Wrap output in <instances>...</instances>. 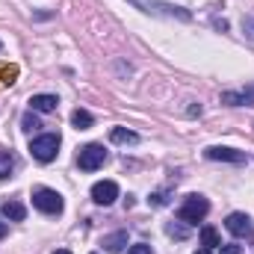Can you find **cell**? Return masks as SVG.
<instances>
[{"label": "cell", "instance_id": "12", "mask_svg": "<svg viewBox=\"0 0 254 254\" xmlns=\"http://www.w3.org/2000/svg\"><path fill=\"white\" fill-rule=\"evenodd\" d=\"M101 246H104V249H107V252H122V249H125L127 246V231H116V234H110V237H104V240H101Z\"/></svg>", "mask_w": 254, "mask_h": 254}, {"label": "cell", "instance_id": "1", "mask_svg": "<svg viewBox=\"0 0 254 254\" xmlns=\"http://www.w3.org/2000/svg\"><path fill=\"white\" fill-rule=\"evenodd\" d=\"M207 213H210V201H207L204 195H187L184 204L178 207V219H181L184 225H198V222H204Z\"/></svg>", "mask_w": 254, "mask_h": 254}, {"label": "cell", "instance_id": "5", "mask_svg": "<svg viewBox=\"0 0 254 254\" xmlns=\"http://www.w3.org/2000/svg\"><path fill=\"white\" fill-rule=\"evenodd\" d=\"M116 198H119V184L116 181H98L92 187V201L101 204V207H110Z\"/></svg>", "mask_w": 254, "mask_h": 254}, {"label": "cell", "instance_id": "26", "mask_svg": "<svg viewBox=\"0 0 254 254\" xmlns=\"http://www.w3.org/2000/svg\"><path fill=\"white\" fill-rule=\"evenodd\" d=\"M0 51H3V42H0Z\"/></svg>", "mask_w": 254, "mask_h": 254}, {"label": "cell", "instance_id": "23", "mask_svg": "<svg viewBox=\"0 0 254 254\" xmlns=\"http://www.w3.org/2000/svg\"><path fill=\"white\" fill-rule=\"evenodd\" d=\"M6 234H9V225H6V222H0V240H3Z\"/></svg>", "mask_w": 254, "mask_h": 254}, {"label": "cell", "instance_id": "11", "mask_svg": "<svg viewBox=\"0 0 254 254\" xmlns=\"http://www.w3.org/2000/svg\"><path fill=\"white\" fill-rule=\"evenodd\" d=\"M3 216L6 219H12V222H24V216H27V207L21 204V201H3Z\"/></svg>", "mask_w": 254, "mask_h": 254}, {"label": "cell", "instance_id": "14", "mask_svg": "<svg viewBox=\"0 0 254 254\" xmlns=\"http://www.w3.org/2000/svg\"><path fill=\"white\" fill-rule=\"evenodd\" d=\"M201 246L210 249V252L222 246V237H219V231H216L213 225H204V228H201Z\"/></svg>", "mask_w": 254, "mask_h": 254}, {"label": "cell", "instance_id": "22", "mask_svg": "<svg viewBox=\"0 0 254 254\" xmlns=\"http://www.w3.org/2000/svg\"><path fill=\"white\" fill-rule=\"evenodd\" d=\"M166 201H169V198H166V192H154V195L148 198V204H154V207H163Z\"/></svg>", "mask_w": 254, "mask_h": 254}, {"label": "cell", "instance_id": "7", "mask_svg": "<svg viewBox=\"0 0 254 254\" xmlns=\"http://www.w3.org/2000/svg\"><path fill=\"white\" fill-rule=\"evenodd\" d=\"M222 104H228V107H254V83L249 86V89L222 92Z\"/></svg>", "mask_w": 254, "mask_h": 254}, {"label": "cell", "instance_id": "8", "mask_svg": "<svg viewBox=\"0 0 254 254\" xmlns=\"http://www.w3.org/2000/svg\"><path fill=\"white\" fill-rule=\"evenodd\" d=\"M225 228H228L234 237H252V234H254L252 219H249L246 213H231V216L225 219Z\"/></svg>", "mask_w": 254, "mask_h": 254}, {"label": "cell", "instance_id": "6", "mask_svg": "<svg viewBox=\"0 0 254 254\" xmlns=\"http://www.w3.org/2000/svg\"><path fill=\"white\" fill-rule=\"evenodd\" d=\"M204 157H207V160H216V163H237V166L249 160L243 151H237V148H222V145L207 148V151H204Z\"/></svg>", "mask_w": 254, "mask_h": 254}, {"label": "cell", "instance_id": "15", "mask_svg": "<svg viewBox=\"0 0 254 254\" xmlns=\"http://www.w3.org/2000/svg\"><path fill=\"white\" fill-rule=\"evenodd\" d=\"M71 125L77 127V130H89V127L95 125V119H92L89 110H74L71 113Z\"/></svg>", "mask_w": 254, "mask_h": 254}, {"label": "cell", "instance_id": "20", "mask_svg": "<svg viewBox=\"0 0 254 254\" xmlns=\"http://www.w3.org/2000/svg\"><path fill=\"white\" fill-rule=\"evenodd\" d=\"M219 254H243V246H237V243H222V246H219Z\"/></svg>", "mask_w": 254, "mask_h": 254}, {"label": "cell", "instance_id": "16", "mask_svg": "<svg viewBox=\"0 0 254 254\" xmlns=\"http://www.w3.org/2000/svg\"><path fill=\"white\" fill-rule=\"evenodd\" d=\"M12 169H15V160H12V154L0 151V181H3V178H9V175H12Z\"/></svg>", "mask_w": 254, "mask_h": 254}, {"label": "cell", "instance_id": "17", "mask_svg": "<svg viewBox=\"0 0 254 254\" xmlns=\"http://www.w3.org/2000/svg\"><path fill=\"white\" fill-rule=\"evenodd\" d=\"M42 122H39V116L30 110V113H24V119H21V130H27V133H33V130H39Z\"/></svg>", "mask_w": 254, "mask_h": 254}, {"label": "cell", "instance_id": "25", "mask_svg": "<svg viewBox=\"0 0 254 254\" xmlns=\"http://www.w3.org/2000/svg\"><path fill=\"white\" fill-rule=\"evenodd\" d=\"M54 254H71V252H68V249H57Z\"/></svg>", "mask_w": 254, "mask_h": 254}, {"label": "cell", "instance_id": "24", "mask_svg": "<svg viewBox=\"0 0 254 254\" xmlns=\"http://www.w3.org/2000/svg\"><path fill=\"white\" fill-rule=\"evenodd\" d=\"M195 254H213V252H210V249H204V246H201V249H198V252H195Z\"/></svg>", "mask_w": 254, "mask_h": 254}, {"label": "cell", "instance_id": "9", "mask_svg": "<svg viewBox=\"0 0 254 254\" xmlns=\"http://www.w3.org/2000/svg\"><path fill=\"white\" fill-rule=\"evenodd\" d=\"M133 3H139V6H145V12H163V15H169V18H181V21H190V12H184L181 6H172V3H145V0H133Z\"/></svg>", "mask_w": 254, "mask_h": 254}, {"label": "cell", "instance_id": "19", "mask_svg": "<svg viewBox=\"0 0 254 254\" xmlns=\"http://www.w3.org/2000/svg\"><path fill=\"white\" fill-rule=\"evenodd\" d=\"M166 234H169V237H178V240H184L190 231H187L184 225H178V222H175V225H169V228H166Z\"/></svg>", "mask_w": 254, "mask_h": 254}, {"label": "cell", "instance_id": "2", "mask_svg": "<svg viewBox=\"0 0 254 254\" xmlns=\"http://www.w3.org/2000/svg\"><path fill=\"white\" fill-rule=\"evenodd\" d=\"M33 207L42 210V213H48V216H57V213H63L65 201H63V195H60L57 190L36 187V190H33Z\"/></svg>", "mask_w": 254, "mask_h": 254}, {"label": "cell", "instance_id": "13", "mask_svg": "<svg viewBox=\"0 0 254 254\" xmlns=\"http://www.w3.org/2000/svg\"><path fill=\"white\" fill-rule=\"evenodd\" d=\"M110 142H116V145H136L139 136L133 130H125V127H113L110 130Z\"/></svg>", "mask_w": 254, "mask_h": 254}, {"label": "cell", "instance_id": "3", "mask_svg": "<svg viewBox=\"0 0 254 254\" xmlns=\"http://www.w3.org/2000/svg\"><path fill=\"white\" fill-rule=\"evenodd\" d=\"M57 151H60V133H45V136H36L30 142V154L39 163H51L57 157Z\"/></svg>", "mask_w": 254, "mask_h": 254}, {"label": "cell", "instance_id": "18", "mask_svg": "<svg viewBox=\"0 0 254 254\" xmlns=\"http://www.w3.org/2000/svg\"><path fill=\"white\" fill-rule=\"evenodd\" d=\"M243 33H246V39L254 45V15H249V18H243Z\"/></svg>", "mask_w": 254, "mask_h": 254}, {"label": "cell", "instance_id": "10", "mask_svg": "<svg viewBox=\"0 0 254 254\" xmlns=\"http://www.w3.org/2000/svg\"><path fill=\"white\" fill-rule=\"evenodd\" d=\"M57 104H60L57 95H33V98H30V110H33V113H54Z\"/></svg>", "mask_w": 254, "mask_h": 254}, {"label": "cell", "instance_id": "21", "mask_svg": "<svg viewBox=\"0 0 254 254\" xmlns=\"http://www.w3.org/2000/svg\"><path fill=\"white\" fill-rule=\"evenodd\" d=\"M127 254H154V249H151V246H145V243H136V246H130V249H127Z\"/></svg>", "mask_w": 254, "mask_h": 254}, {"label": "cell", "instance_id": "4", "mask_svg": "<svg viewBox=\"0 0 254 254\" xmlns=\"http://www.w3.org/2000/svg\"><path fill=\"white\" fill-rule=\"evenodd\" d=\"M104 163H107V151H104V145H98V142L83 145L80 154H77V166H80L83 172H98Z\"/></svg>", "mask_w": 254, "mask_h": 254}]
</instances>
